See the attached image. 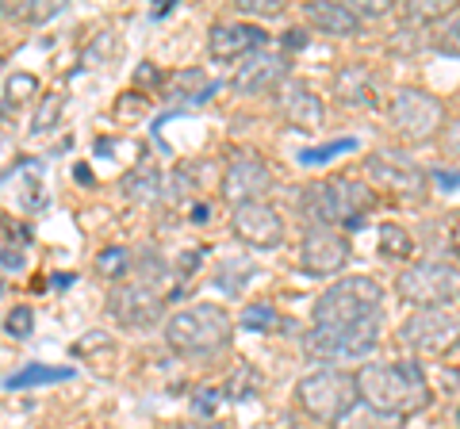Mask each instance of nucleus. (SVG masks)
I'll return each mask as SVG.
<instances>
[{
    "label": "nucleus",
    "instance_id": "38",
    "mask_svg": "<svg viewBox=\"0 0 460 429\" xmlns=\"http://www.w3.org/2000/svg\"><path fill=\"white\" fill-rule=\"evenodd\" d=\"M104 349H111V337H108L104 330H89V334H84L77 346H74L77 356H96V353H104Z\"/></svg>",
    "mask_w": 460,
    "mask_h": 429
},
{
    "label": "nucleus",
    "instance_id": "27",
    "mask_svg": "<svg viewBox=\"0 0 460 429\" xmlns=\"http://www.w3.org/2000/svg\"><path fill=\"white\" fill-rule=\"evenodd\" d=\"M380 253L392 257V261H407V257L414 253V238L402 231V226L387 223V226H380Z\"/></svg>",
    "mask_w": 460,
    "mask_h": 429
},
{
    "label": "nucleus",
    "instance_id": "17",
    "mask_svg": "<svg viewBox=\"0 0 460 429\" xmlns=\"http://www.w3.org/2000/svg\"><path fill=\"white\" fill-rule=\"evenodd\" d=\"M265 31L257 23H215L208 35V54L215 62H242L265 50Z\"/></svg>",
    "mask_w": 460,
    "mask_h": 429
},
{
    "label": "nucleus",
    "instance_id": "23",
    "mask_svg": "<svg viewBox=\"0 0 460 429\" xmlns=\"http://www.w3.org/2000/svg\"><path fill=\"white\" fill-rule=\"evenodd\" d=\"M402 23L407 27H429V23H445L453 16V4L449 0H411L402 4Z\"/></svg>",
    "mask_w": 460,
    "mask_h": 429
},
{
    "label": "nucleus",
    "instance_id": "40",
    "mask_svg": "<svg viewBox=\"0 0 460 429\" xmlns=\"http://www.w3.org/2000/svg\"><path fill=\"white\" fill-rule=\"evenodd\" d=\"M434 184L445 192H456L460 188V173H453V169H434Z\"/></svg>",
    "mask_w": 460,
    "mask_h": 429
},
{
    "label": "nucleus",
    "instance_id": "20",
    "mask_svg": "<svg viewBox=\"0 0 460 429\" xmlns=\"http://www.w3.org/2000/svg\"><path fill=\"white\" fill-rule=\"evenodd\" d=\"M169 100L172 104H184V108H199L208 104L211 92H215V81L204 74V69H181V74L169 77Z\"/></svg>",
    "mask_w": 460,
    "mask_h": 429
},
{
    "label": "nucleus",
    "instance_id": "6",
    "mask_svg": "<svg viewBox=\"0 0 460 429\" xmlns=\"http://www.w3.org/2000/svg\"><path fill=\"white\" fill-rule=\"evenodd\" d=\"M387 123L402 142L426 146L445 131V104L426 89H399L387 104Z\"/></svg>",
    "mask_w": 460,
    "mask_h": 429
},
{
    "label": "nucleus",
    "instance_id": "9",
    "mask_svg": "<svg viewBox=\"0 0 460 429\" xmlns=\"http://www.w3.org/2000/svg\"><path fill=\"white\" fill-rule=\"evenodd\" d=\"M376 346H380V322L353 326V330H319V326H311L304 337V353L311 361H326V364L365 361Z\"/></svg>",
    "mask_w": 460,
    "mask_h": 429
},
{
    "label": "nucleus",
    "instance_id": "51",
    "mask_svg": "<svg viewBox=\"0 0 460 429\" xmlns=\"http://www.w3.org/2000/svg\"><path fill=\"white\" fill-rule=\"evenodd\" d=\"M456 425H460V410H456Z\"/></svg>",
    "mask_w": 460,
    "mask_h": 429
},
{
    "label": "nucleus",
    "instance_id": "25",
    "mask_svg": "<svg viewBox=\"0 0 460 429\" xmlns=\"http://www.w3.org/2000/svg\"><path fill=\"white\" fill-rule=\"evenodd\" d=\"M119 35H115V31H100L93 42H89V47H84L81 50V66L84 69H100V66H108V62H115V58H119Z\"/></svg>",
    "mask_w": 460,
    "mask_h": 429
},
{
    "label": "nucleus",
    "instance_id": "41",
    "mask_svg": "<svg viewBox=\"0 0 460 429\" xmlns=\"http://www.w3.org/2000/svg\"><path fill=\"white\" fill-rule=\"evenodd\" d=\"M445 150L453 153V162H460V119L453 127H445Z\"/></svg>",
    "mask_w": 460,
    "mask_h": 429
},
{
    "label": "nucleus",
    "instance_id": "36",
    "mask_svg": "<svg viewBox=\"0 0 460 429\" xmlns=\"http://www.w3.org/2000/svg\"><path fill=\"white\" fill-rule=\"evenodd\" d=\"M35 92H39V77H35V74H16V77H8L4 96L12 100V104H20V100L35 96Z\"/></svg>",
    "mask_w": 460,
    "mask_h": 429
},
{
    "label": "nucleus",
    "instance_id": "30",
    "mask_svg": "<svg viewBox=\"0 0 460 429\" xmlns=\"http://www.w3.org/2000/svg\"><path fill=\"white\" fill-rule=\"evenodd\" d=\"M434 50L449 54V58H460V12H453V16L441 23V31L434 35Z\"/></svg>",
    "mask_w": 460,
    "mask_h": 429
},
{
    "label": "nucleus",
    "instance_id": "43",
    "mask_svg": "<svg viewBox=\"0 0 460 429\" xmlns=\"http://www.w3.org/2000/svg\"><path fill=\"white\" fill-rule=\"evenodd\" d=\"M307 47V31H299V27H292V31L284 35V50H304Z\"/></svg>",
    "mask_w": 460,
    "mask_h": 429
},
{
    "label": "nucleus",
    "instance_id": "53",
    "mask_svg": "<svg viewBox=\"0 0 460 429\" xmlns=\"http://www.w3.org/2000/svg\"><path fill=\"white\" fill-rule=\"evenodd\" d=\"M0 66H4V62H0Z\"/></svg>",
    "mask_w": 460,
    "mask_h": 429
},
{
    "label": "nucleus",
    "instance_id": "33",
    "mask_svg": "<svg viewBox=\"0 0 460 429\" xmlns=\"http://www.w3.org/2000/svg\"><path fill=\"white\" fill-rule=\"evenodd\" d=\"M138 116H146V96L142 92H123L119 100H115V119L119 123H131Z\"/></svg>",
    "mask_w": 460,
    "mask_h": 429
},
{
    "label": "nucleus",
    "instance_id": "52",
    "mask_svg": "<svg viewBox=\"0 0 460 429\" xmlns=\"http://www.w3.org/2000/svg\"><path fill=\"white\" fill-rule=\"evenodd\" d=\"M0 288H4V284H0Z\"/></svg>",
    "mask_w": 460,
    "mask_h": 429
},
{
    "label": "nucleus",
    "instance_id": "45",
    "mask_svg": "<svg viewBox=\"0 0 460 429\" xmlns=\"http://www.w3.org/2000/svg\"><path fill=\"white\" fill-rule=\"evenodd\" d=\"M172 429H226V425H223V422H215V418H208V422L192 418V422H181V425H172Z\"/></svg>",
    "mask_w": 460,
    "mask_h": 429
},
{
    "label": "nucleus",
    "instance_id": "24",
    "mask_svg": "<svg viewBox=\"0 0 460 429\" xmlns=\"http://www.w3.org/2000/svg\"><path fill=\"white\" fill-rule=\"evenodd\" d=\"M257 391H261V372H257L250 361H238L234 372L226 376L223 395L230 398V403H246V398H253Z\"/></svg>",
    "mask_w": 460,
    "mask_h": 429
},
{
    "label": "nucleus",
    "instance_id": "12",
    "mask_svg": "<svg viewBox=\"0 0 460 429\" xmlns=\"http://www.w3.org/2000/svg\"><path fill=\"white\" fill-rule=\"evenodd\" d=\"M296 261L307 276H334L345 268V261H349V241L338 231H330V226H311L304 241H299Z\"/></svg>",
    "mask_w": 460,
    "mask_h": 429
},
{
    "label": "nucleus",
    "instance_id": "16",
    "mask_svg": "<svg viewBox=\"0 0 460 429\" xmlns=\"http://www.w3.org/2000/svg\"><path fill=\"white\" fill-rule=\"evenodd\" d=\"M272 188V169L261 162L257 153H242L226 165V177H223V196L230 204H257L265 199V192Z\"/></svg>",
    "mask_w": 460,
    "mask_h": 429
},
{
    "label": "nucleus",
    "instance_id": "29",
    "mask_svg": "<svg viewBox=\"0 0 460 429\" xmlns=\"http://www.w3.org/2000/svg\"><path fill=\"white\" fill-rule=\"evenodd\" d=\"M62 108H66V96H58V92H50L47 100L39 104V111H35V119H31V135H42V131H50V127L62 119Z\"/></svg>",
    "mask_w": 460,
    "mask_h": 429
},
{
    "label": "nucleus",
    "instance_id": "37",
    "mask_svg": "<svg viewBox=\"0 0 460 429\" xmlns=\"http://www.w3.org/2000/svg\"><path fill=\"white\" fill-rule=\"evenodd\" d=\"M272 322H277V311L269 303H253V307H246V314H242V326H246V330H269Z\"/></svg>",
    "mask_w": 460,
    "mask_h": 429
},
{
    "label": "nucleus",
    "instance_id": "21",
    "mask_svg": "<svg viewBox=\"0 0 460 429\" xmlns=\"http://www.w3.org/2000/svg\"><path fill=\"white\" fill-rule=\"evenodd\" d=\"M162 192H165L162 173H157V165H150V162L135 165L131 173L123 177V196L131 199V204H154Z\"/></svg>",
    "mask_w": 460,
    "mask_h": 429
},
{
    "label": "nucleus",
    "instance_id": "35",
    "mask_svg": "<svg viewBox=\"0 0 460 429\" xmlns=\"http://www.w3.org/2000/svg\"><path fill=\"white\" fill-rule=\"evenodd\" d=\"M238 12L242 16L272 20V16H284V0H238Z\"/></svg>",
    "mask_w": 460,
    "mask_h": 429
},
{
    "label": "nucleus",
    "instance_id": "15",
    "mask_svg": "<svg viewBox=\"0 0 460 429\" xmlns=\"http://www.w3.org/2000/svg\"><path fill=\"white\" fill-rule=\"evenodd\" d=\"M277 111L292 131L311 135V131H323V123H326L323 96H314V89L307 81H284L277 89Z\"/></svg>",
    "mask_w": 460,
    "mask_h": 429
},
{
    "label": "nucleus",
    "instance_id": "3",
    "mask_svg": "<svg viewBox=\"0 0 460 429\" xmlns=\"http://www.w3.org/2000/svg\"><path fill=\"white\" fill-rule=\"evenodd\" d=\"M304 211L314 226H330V223H341L345 231H361L365 226V214L376 204V196L365 184H357L349 177H330L323 184H307L304 192Z\"/></svg>",
    "mask_w": 460,
    "mask_h": 429
},
{
    "label": "nucleus",
    "instance_id": "50",
    "mask_svg": "<svg viewBox=\"0 0 460 429\" xmlns=\"http://www.w3.org/2000/svg\"><path fill=\"white\" fill-rule=\"evenodd\" d=\"M0 20H4V4H0Z\"/></svg>",
    "mask_w": 460,
    "mask_h": 429
},
{
    "label": "nucleus",
    "instance_id": "13",
    "mask_svg": "<svg viewBox=\"0 0 460 429\" xmlns=\"http://www.w3.org/2000/svg\"><path fill=\"white\" fill-rule=\"evenodd\" d=\"M230 231L253 250H277L284 241V219L277 214V207L257 199V204H238L230 211Z\"/></svg>",
    "mask_w": 460,
    "mask_h": 429
},
{
    "label": "nucleus",
    "instance_id": "26",
    "mask_svg": "<svg viewBox=\"0 0 460 429\" xmlns=\"http://www.w3.org/2000/svg\"><path fill=\"white\" fill-rule=\"evenodd\" d=\"M66 8V0H27V4H4V16L23 23H47Z\"/></svg>",
    "mask_w": 460,
    "mask_h": 429
},
{
    "label": "nucleus",
    "instance_id": "39",
    "mask_svg": "<svg viewBox=\"0 0 460 429\" xmlns=\"http://www.w3.org/2000/svg\"><path fill=\"white\" fill-rule=\"evenodd\" d=\"M192 192V169H177L172 173V192H169V199H184Z\"/></svg>",
    "mask_w": 460,
    "mask_h": 429
},
{
    "label": "nucleus",
    "instance_id": "19",
    "mask_svg": "<svg viewBox=\"0 0 460 429\" xmlns=\"http://www.w3.org/2000/svg\"><path fill=\"white\" fill-rule=\"evenodd\" d=\"M304 16L311 27H319L323 35H338V39L361 35V27H365V20L357 16V8L341 4V0H311V4H304Z\"/></svg>",
    "mask_w": 460,
    "mask_h": 429
},
{
    "label": "nucleus",
    "instance_id": "49",
    "mask_svg": "<svg viewBox=\"0 0 460 429\" xmlns=\"http://www.w3.org/2000/svg\"><path fill=\"white\" fill-rule=\"evenodd\" d=\"M453 241H456V250H460V223H456V234H453Z\"/></svg>",
    "mask_w": 460,
    "mask_h": 429
},
{
    "label": "nucleus",
    "instance_id": "5",
    "mask_svg": "<svg viewBox=\"0 0 460 429\" xmlns=\"http://www.w3.org/2000/svg\"><path fill=\"white\" fill-rule=\"evenodd\" d=\"M165 341L184 356H215L230 346V314L219 303H192L169 319Z\"/></svg>",
    "mask_w": 460,
    "mask_h": 429
},
{
    "label": "nucleus",
    "instance_id": "34",
    "mask_svg": "<svg viewBox=\"0 0 460 429\" xmlns=\"http://www.w3.org/2000/svg\"><path fill=\"white\" fill-rule=\"evenodd\" d=\"M223 398H226L223 388H199V391L192 395V414H196L199 422H208L211 414H215V407L223 403Z\"/></svg>",
    "mask_w": 460,
    "mask_h": 429
},
{
    "label": "nucleus",
    "instance_id": "18",
    "mask_svg": "<svg viewBox=\"0 0 460 429\" xmlns=\"http://www.w3.org/2000/svg\"><path fill=\"white\" fill-rule=\"evenodd\" d=\"M334 96L341 108H376L380 104V89H376V74L365 62H345L334 74Z\"/></svg>",
    "mask_w": 460,
    "mask_h": 429
},
{
    "label": "nucleus",
    "instance_id": "31",
    "mask_svg": "<svg viewBox=\"0 0 460 429\" xmlns=\"http://www.w3.org/2000/svg\"><path fill=\"white\" fill-rule=\"evenodd\" d=\"M349 150H357V138H334V142H326V146L304 150V153H299V162H304V165H323L334 153H349Z\"/></svg>",
    "mask_w": 460,
    "mask_h": 429
},
{
    "label": "nucleus",
    "instance_id": "4",
    "mask_svg": "<svg viewBox=\"0 0 460 429\" xmlns=\"http://www.w3.org/2000/svg\"><path fill=\"white\" fill-rule=\"evenodd\" d=\"M296 403L304 407L307 418L338 425L357 410V403H361V395H357V376L353 372H341V368L307 372V376L296 383Z\"/></svg>",
    "mask_w": 460,
    "mask_h": 429
},
{
    "label": "nucleus",
    "instance_id": "32",
    "mask_svg": "<svg viewBox=\"0 0 460 429\" xmlns=\"http://www.w3.org/2000/svg\"><path fill=\"white\" fill-rule=\"evenodd\" d=\"M4 330L23 341V337H31L35 334V311L31 307H16V311H8V319H4Z\"/></svg>",
    "mask_w": 460,
    "mask_h": 429
},
{
    "label": "nucleus",
    "instance_id": "42",
    "mask_svg": "<svg viewBox=\"0 0 460 429\" xmlns=\"http://www.w3.org/2000/svg\"><path fill=\"white\" fill-rule=\"evenodd\" d=\"M157 81H162V74L154 69V62H142L138 74H135V84H157Z\"/></svg>",
    "mask_w": 460,
    "mask_h": 429
},
{
    "label": "nucleus",
    "instance_id": "14",
    "mask_svg": "<svg viewBox=\"0 0 460 429\" xmlns=\"http://www.w3.org/2000/svg\"><path fill=\"white\" fill-rule=\"evenodd\" d=\"M288 81V54L284 50H257L250 58H242V66L230 77V89L242 96H261L280 89Z\"/></svg>",
    "mask_w": 460,
    "mask_h": 429
},
{
    "label": "nucleus",
    "instance_id": "28",
    "mask_svg": "<svg viewBox=\"0 0 460 429\" xmlns=\"http://www.w3.org/2000/svg\"><path fill=\"white\" fill-rule=\"evenodd\" d=\"M131 265H135V257L127 253L123 246H111V250H104V253L96 257V268H100V273H104L108 280H115V284H123V280H127Z\"/></svg>",
    "mask_w": 460,
    "mask_h": 429
},
{
    "label": "nucleus",
    "instance_id": "22",
    "mask_svg": "<svg viewBox=\"0 0 460 429\" xmlns=\"http://www.w3.org/2000/svg\"><path fill=\"white\" fill-rule=\"evenodd\" d=\"M74 380V372L69 368H54V364H27L23 372H16V376L4 380V388L12 391H23V388H42V383H66Z\"/></svg>",
    "mask_w": 460,
    "mask_h": 429
},
{
    "label": "nucleus",
    "instance_id": "48",
    "mask_svg": "<svg viewBox=\"0 0 460 429\" xmlns=\"http://www.w3.org/2000/svg\"><path fill=\"white\" fill-rule=\"evenodd\" d=\"M74 177H77V180H84V184H89V180H93V173H89V165H77V169H74Z\"/></svg>",
    "mask_w": 460,
    "mask_h": 429
},
{
    "label": "nucleus",
    "instance_id": "47",
    "mask_svg": "<svg viewBox=\"0 0 460 429\" xmlns=\"http://www.w3.org/2000/svg\"><path fill=\"white\" fill-rule=\"evenodd\" d=\"M165 12H172V0H157V4H154V16H165Z\"/></svg>",
    "mask_w": 460,
    "mask_h": 429
},
{
    "label": "nucleus",
    "instance_id": "8",
    "mask_svg": "<svg viewBox=\"0 0 460 429\" xmlns=\"http://www.w3.org/2000/svg\"><path fill=\"white\" fill-rule=\"evenodd\" d=\"M399 341L419 356H445L460 346V319L445 307L414 311L411 319L399 326Z\"/></svg>",
    "mask_w": 460,
    "mask_h": 429
},
{
    "label": "nucleus",
    "instance_id": "11",
    "mask_svg": "<svg viewBox=\"0 0 460 429\" xmlns=\"http://www.w3.org/2000/svg\"><path fill=\"white\" fill-rule=\"evenodd\" d=\"M108 311L111 319L123 326V330H150L154 322H162L165 299L157 295L154 284L142 280H123L108 292Z\"/></svg>",
    "mask_w": 460,
    "mask_h": 429
},
{
    "label": "nucleus",
    "instance_id": "2",
    "mask_svg": "<svg viewBox=\"0 0 460 429\" xmlns=\"http://www.w3.org/2000/svg\"><path fill=\"white\" fill-rule=\"evenodd\" d=\"M384 288L372 276L338 280L314 299V326L319 330H353V326L380 322Z\"/></svg>",
    "mask_w": 460,
    "mask_h": 429
},
{
    "label": "nucleus",
    "instance_id": "7",
    "mask_svg": "<svg viewBox=\"0 0 460 429\" xmlns=\"http://www.w3.org/2000/svg\"><path fill=\"white\" fill-rule=\"evenodd\" d=\"M365 173L376 180V188L402 199V204H422V199L429 196V173L419 162H411V157H402L395 150L368 153L365 157Z\"/></svg>",
    "mask_w": 460,
    "mask_h": 429
},
{
    "label": "nucleus",
    "instance_id": "1",
    "mask_svg": "<svg viewBox=\"0 0 460 429\" xmlns=\"http://www.w3.org/2000/svg\"><path fill=\"white\" fill-rule=\"evenodd\" d=\"M357 395L368 410L384 414V418H407V414H419L434 403L426 372L414 361L365 364L357 372Z\"/></svg>",
    "mask_w": 460,
    "mask_h": 429
},
{
    "label": "nucleus",
    "instance_id": "44",
    "mask_svg": "<svg viewBox=\"0 0 460 429\" xmlns=\"http://www.w3.org/2000/svg\"><path fill=\"white\" fill-rule=\"evenodd\" d=\"M0 265H4V268H23V253L12 246L8 253H0Z\"/></svg>",
    "mask_w": 460,
    "mask_h": 429
},
{
    "label": "nucleus",
    "instance_id": "46",
    "mask_svg": "<svg viewBox=\"0 0 460 429\" xmlns=\"http://www.w3.org/2000/svg\"><path fill=\"white\" fill-rule=\"evenodd\" d=\"M208 214H211L208 204H196V207H192V223H196V226H204V223H208Z\"/></svg>",
    "mask_w": 460,
    "mask_h": 429
},
{
    "label": "nucleus",
    "instance_id": "10",
    "mask_svg": "<svg viewBox=\"0 0 460 429\" xmlns=\"http://www.w3.org/2000/svg\"><path fill=\"white\" fill-rule=\"evenodd\" d=\"M395 292H399L402 303H411L419 311L445 307L456 292V273L441 261H419V265L402 268V273L395 276Z\"/></svg>",
    "mask_w": 460,
    "mask_h": 429
}]
</instances>
